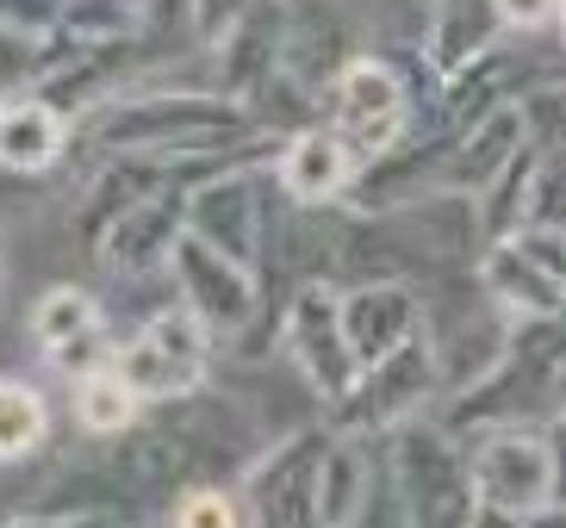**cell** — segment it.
<instances>
[{
  "label": "cell",
  "instance_id": "obj_23",
  "mask_svg": "<svg viewBox=\"0 0 566 528\" xmlns=\"http://www.w3.org/2000/svg\"><path fill=\"white\" fill-rule=\"evenodd\" d=\"M69 56H75V50L44 44V38H25L19 25H7V19H0V99L44 94V82H51Z\"/></svg>",
  "mask_w": 566,
  "mask_h": 528
},
{
  "label": "cell",
  "instance_id": "obj_25",
  "mask_svg": "<svg viewBox=\"0 0 566 528\" xmlns=\"http://www.w3.org/2000/svg\"><path fill=\"white\" fill-rule=\"evenodd\" d=\"M516 106H523L535 149H566V82H530V94Z\"/></svg>",
  "mask_w": 566,
  "mask_h": 528
},
{
  "label": "cell",
  "instance_id": "obj_31",
  "mask_svg": "<svg viewBox=\"0 0 566 528\" xmlns=\"http://www.w3.org/2000/svg\"><path fill=\"white\" fill-rule=\"evenodd\" d=\"M69 528H144V516H69Z\"/></svg>",
  "mask_w": 566,
  "mask_h": 528
},
{
  "label": "cell",
  "instance_id": "obj_17",
  "mask_svg": "<svg viewBox=\"0 0 566 528\" xmlns=\"http://www.w3.org/2000/svg\"><path fill=\"white\" fill-rule=\"evenodd\" d=\"M530 149V125H523V106H499L492 118H480L473 131L454 137V156H449V193H473L480 199L485 187L499 181L504 168Z\"/></svg>",
  "mask_w": 566,
  "mask_h": 528
},
{
  "label": "cell",
  "instance_id": "obj_15",
  "mask_svg": "<svg viewBox=\"0 0 566 528\" xmlns=\"http://www.w3.org/2000/svg\"><path fill=\"white\" fill-rule=\"evenodd\" d=\"M69 144H75V118L56 113L44 94H25V99L0 106V168L7 175L38 181V175H51L69 156Z\"/></svg>",
  "mask_w": 566,
  "mask_h": 528
},
{
  "label": "cell",
  "instance_id": "obj_34",
  "mask_svg": "<svg viewBox=\"0 0 566 528\" xmlns=\"http://www.w3.org/2000/svg\"><path fill=\"white\" fill-rule=\"evenodd\" d=\"M0 293H7V231H0Z\"/></svg>",
  "mask_w": 566,
  "mask_h": 528
},
{
  "label": "cell",
  "instance_id": "obj_35",
  "mask_svg": "<svg viewBox=\"0 0 566 528\" xmlns=\"http://www.w3.org/2000/svg\"><path fill=\"white\" fill-rule=\"evenodd\" d=\"M554 32H560V50H566V7H560V25H554Z\"/></svg>",
  "mask_w": 566,
  "mask_h": 528
},
{
  "label": "cell",
  "instance_id": "obj_30",
  "mask_svg": "<svg viewBox=\"0 0 566 528\" xmlns=\"http://www.w3.org/2000/svg\"><path fill=\"white\" fill-rule=\"evenodd\" d=\"M0 528H69L63 516H51V510H19V516H7Z\"/></svg>",
  "mask_w": 566,
  "mask_h": 528
},
{
  "label": "cell",
  "instance_id": "obj_16",
  "mask_svg": "<svg viewBox=\"0 0 566 528\" xmlns=\"http://www.w3.org/2000/svg\"><path fill=\"white\" fill-rule=\"evenodd\" d=\"M386 466V442H355V435H331L324 473H317V516L324 528H361L374 485Z\"/></svg>",
  "mask_w": 566,
  "mask_h": 528
},
{
  "label": "cell",
  "instance_id": "obj_13",
  "mask_svg": "<svg viewBox=\"0 0 566 528\" xmlns=\"http://www.w3.org/2000/svg\"><path fill=\"white\" fill-rule=\"evenodd\" d=\"M511 38L504 25V0H430L423 19V63L436 82H454L473 63H485L492 50Z\"/></svg>",
  "mask_w": 566,
  "mask_h": 528
},
{
  "label": "cell",
  "instance_id": "obj_20",
  "mask_svg": "<svg viewBox=\"0 0 566 528\" xmlns=\"http://www.w3.org/2000/svg\"><path fill=\"white\" fill-rule=\"evenodd\" d=\"M101 330H106V311L87 286H51L32 305V342L44 348V361H56L63 348L87 342V336H101Z\"/></svg>",
  "mask_w": 566,
  "mask_h": 528
},
{
  "label": "cell",
  "instance_id": "obj_10",
  "mask_svg": "<svg viewBox=\"0 0 566 528\" xmlns=\"http://www.w3.org/2000/svg\"><path fill=\"white\" fill-rule=\"evenodd\" d=\"M187 193H193V187H163V193H150L144 205H132V212L101 236L94 262H101L113 281L168 274V262H175V249H181V236H187Z\"/></svg>",
  "mask_w": 566,
  "mask_h": 528
},
{
  "label": "cell",
  "instance_id": "obj_14",
  "mask_svg": "<svg viewBox=\"0 0 566 528\" xmlns=\"http://www.w3.org/2000/svg\"><path fill=\"white\" fill-rule=\"evenodd\" d=\"M473 281L504 324H548L566 311V286L548 281L516 243H485V255L473 262Z\"/></svg>",
  "mask_w": 566,
  "mask_h": 528
},
{
  "label": "cell",
  "instance_id": "obj_27",
  "mask_svg": "<svg viewBox=\"0 0 566 528\" xmlns=\"http://www.w3.org/2000/svg\"><path fill=\"white\" fill-rule=\"evenodd\" d=\"M250 7H255V0H187V13H193V44L218 50V44H224V32H231Z\"/></svg>",
  "mask_w": 566,
  "mask_h": 528
},
{
  "label": "cell",
  "instance_id": "obj_28",
  "mask_svg": "<svg viewBox=\"0 0 566 528\" xmlns=\"http://www.w3.org/2000/svg\"><path fill=\"white\" fill-rule=\"evenodd\" d=\"M504 25L511 32H548V25H560V0H504Z\"/></svg>",
  "mask_w": 566,
  "mask_h": 528
},
{
  "label": "cell",
  "instance_id": "obj_12",
  "mask_svg": "<svg viewBox=\"0 0 566 528\" xmlns=\"http://www.w3.org/2000/svg\"><path fill=\"white\" fill-rule=\"evenodd\" d=\"M343 330H349L355 367H380L386 355H399L411 336H423V305H417L411 281H361L343 293Z\"/></svg>",
  "mask_w": 566,
  "mask_h": 528
},
{
  "label": "cell",
  "instance_id": "obj_9",
  "mask_svg": "<svg viewBox=\"0 0 566 528\" xmlns=\"http://www.w3.org/2000/svg\"><path fill=\"white\" fill-rule=\"evenodd\" d=\"M293 19H300V7H293V0H255L250 13L237 19L231 32H224V44L212 50L218 94L255 113V99H262L268 87L281 82V68H286Z\"/></svg>",
  "mask_w": 566,
  "mask_h": 528
},
{
  "label": "cell",
  "instance_id": "obj_21",
  "mask_svg": "<svg viewBox=\"0 0 566 528\" xmlns=\"http://www.w3.org/2000/svg\"><path fill=\"white\" fill-rule=\"evenodd\" d=\"M542 156L548 149H523L511 168H504L499 181L480 193V231H485V243H511L523 224H530V199H535V175H542Z\"/></svg>",
  "mask_w": 566,
  "mask_h": 528
},
{
  "label": "cell",
  "instance_id": "obj_3",
  "mask_svg": "<svg viewBox=\"0 0 566 528\" xmlns=\"http://www.w3.org/2000/svg\"><path fill=\"white\" fill-rule=\"evenodd\" d=\"M442 404V355H436V336H411L399 355H386L380 367H367L355 392L336 404L324 423L331 435H355V442H392L399 430L436 416Z\"/></svg>",
  "mask_w": 566,
  "mask_h": 528
},
{
  "label": "cell",
  "instance_id": "obj_29",
  "mask_svg": "<svg viewBox=\"0 0 566 528\" xmlns=\"http://www.w3.org/2000/svg\"><path fill=\"white\" fill-rule=\"evenodd\" d=\"M542 435H548V454H554V510H566V423L548 416Z\"/></svg>",
  "mask_w": 566,
  "mask_h": 528
},
{
  "label": "cell",
  "instance_id": "obj_5",
  "mask_svg": "<svg viewBox=\"0 0 566 528\" xmlns=\"http://www.w3.org/2000/svg\"><path fill=\"white\" fill-rule=\"evenodd\" d=\"M281 348L300 367V380L312 386V398L324 411H336L355 392L361 367H355L349 330H343V293L331 281H300L281 311Z\"/></svg>",
  "mask_w": 566,
  "mask_h": 528
},
{
  "label": "cell",
  "instance_id": "obj_4",
  "mask_svg": "<svg viewBox=\"0 0 566 528\" xmlns=\"http://www.w3.org/2000/svg\"><path fill=\"white\" fill-rule=\"evenodd\" d=\"M331 454V423H305L286 430L281 442H268L250 461V473L237 479L243 504H250L255 528H324L317 516V473Z\"/></svg>",
  "mask_w": 566,
  "mask_h": 528
},
{
  "label": "cell",
  "instance_id": "obj_11",
  "mask_svg": "<svg viewBox=\"0 0 566 528\" xmlns=\"http://www.w3.org/2000/svg\"><path fill=\"white\" fill-rule=\"evenodd\" d=\"M274 181H281V193L293 199L300 212H336V205H349L355 181H361V162H355V149L336 131L305 125V131H293L281 144Z\"/></svg>",
  "mask_w": 566,
  "mask_h": 528
},
{
  "label": "cell",
  "instance_id": "obj_33",
  "mask_svg": "<svg viewBox=\"0 0 566 528\" xmlns=\"http://www.w3.org/2000/svg\"><path fill=\"white\" fill-rule=\"evenodd\" d=\"M473 528H530V522H516V516H499V510H480V516H473Z\"/></svg>",
  "mask_w": 566,
  "mask_h": 528
},
{
  "label": "cell",
  "instance_id": "obj_2",
  "mask_svg": "<svg viewBox=\"0 0 566 528\" xmlns=\"http://www.w3.org/2000/svg\"><path fill=\"white\" fill-rule=\"evenodd\" d=\"M317 125L336 131L355 149V162H380L392 149H405L411 137H423V106H417V82L405 75L392 56L355 50L336 68L324 94H317Z\"/></svg>",
  "mask_w": 566,
  "mask_h": 528
},
{
  "label": "cell",
  "instance_id": "obj_6",
  "mask_svg": "<svg viewBox=\"0 0 566 528\" xmlns=\"http://www.w3.org/2000/svg\"><path fill=\"white\" fill-rule=\"evenodd\" d=\"M467 479H473V497L480 510L499 516H530L554 510V454L548 435L530 430V423H504V430H485L467 442Z\"/></svg>",
  "mask_w": 566,
  "mask_h": 528
},
{
  "label": "cell",
  "instance_id": "obj_36",
  "mask_svg": "<svg viewBox=\"0 0 566 528\" xmlns=\"http://www.w3.org/2000/svg\"><path fill=\"white\" fill-rule=\"evenodd\" d=\"M560 7H566V0H560Z\"/></svg>",
  "mask_w": 566,
  "mask_h": 528
},
{
  "label": "cell",
  "instance_id": "obj_19",
  "mask_svg": "<svg viewBox=\"0 0 566 528\" xmlns=\"http://www.w3.org/2000/svg\"><path fill=\"white\" fill-rule=\"evenodd\" d=\"M69 411H75V430L82 435H94V442H125L144 423L150 404L118 380V367H101V373H87V380L69 386Z\"/></svg>",
  "mask_w": 566,
  "mask_h": 528
},
{
  "label": "cell",
  "instance_id": "obj_32",
  "mask_svg": "<svg viewBox=\"0 0 566 528\" xmlns=\"http://www.w3.org/2000/svg\"><path fill=\"white\" fill-rule=\"evenodd\" d=\"M548 416H560V423H566V361H560V373H554V392H548Z\"/></svg>",
  "mask_w": 566,
  "mask_h": 528
},
{
  "label": "cell",
  "instance_id": "obj_26",
  "mask_svg": "<svg viewBox=\"0 0 566 528\" xmlns=\"http://www.w3.org/2000/svg\"><path fill=\"white\" fill-rule=\"evenodd\" d=\"M523 255H530L548 281H560L566 286V224H523V231L511 236Z\"/></svg>",
  "mask_w": 566,
  "mask_h": 528
},
{
  "label": "cell",
  "instance_id": "obj_22",
  "mask_svg": "<svg viewBox=\"0 0 566 528\" xmlns=\"http://www.w3.org/2000/svg\"><path fill=\"white\" fill-rule=\"evenodd\" d=\"M51 442V404L32 380H0V466L32 461Z\"/></svg>",
  "mask_w": 566,
  "mask_h": 528
},
{
  "label": "cell",
  "instance_id": "obj_1",
  "mask_svg": "<svg viewBox=\"0 0 566 528\" xmlns=\"http://www.w3.org/2000/svg\"><path fill=\"white\" fill-rule=\"evenodd\" d=\"M250 106L224 99L218 87H156V94H113L101 113H87L75 144L106 156H150V162H200V156H231V149L262 144Z\"/></svg>",
  "mask_w": 566,
  "mask_h": 528
},
{
  "label": "cell",
  "instance_id": "obj_18",
  "mask_svg": "<svg viewBox=\"0 0 566 528\" xmlns=\"http://www.w3.org/2000/svg\"><path fill=\"white\" fill-rule=\"evenodd\" d=\"M118 380L132 386L144 404H187V398H200L206 392V373L212 367H200V361H187V355H175V348H163L156 336H144V330H132L125 342H118Z\"/></svg>",
  "mask_w": 566,
  "mask_h": 528
},
{
  "label": "cell",
  "instance_id": "obj_24",
  "mask_svg": "<svg viewBox=\"0 0 566 528\" xmlns=\"http://www.w3.org/2000/svg\"><path fill=\"white\" fill-rule=\"evenodd\" d=\"M163 528H255L243 492L224 479H193L175 504L163 510Z\"/></svg>",
  "mask_w": 566,
  "mask_h": 528
},
{
  "label": "cell",
  "instance_id": "obj_7",
  "mask_svg": "<svg viewBox=\"0 0 566 528\" xmlns=\"http://www.w3.org/2000/svg\"><path fill=\"white\" fill-rule=\"evenodd\" d=\"M168 281H175V298L200 317L218 342H243L255 330V317H262V274L224 262L200 236H181L175 262H168Z\"/></svg>",
  "mask_w": 566,
  "mask_h": 528
},
{
  "label": "cell",
  "instance_id": "obj_8",
  "mask_svg": "<svg viewBox=\"0 0 566 528\" xmlns=\"http://www.w3.org/2000/svg\"><path fill=\"white\" fill-rule=\"evenodd\" d=\"M187 236H200L224 262L262 274L268 212H262V168H224L187 193Z\"/></svg>",
  "mask_w": 566,
  "mask_h": 528
}]
</instances>
